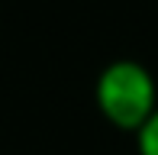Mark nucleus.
Here are the masks:
<instances>
[{
  "mask_svg": "<svg viewBox=\"0 0 158 155\" xmlns=\"http://www.w3.org/2000/svg\"><path fill=\"white\" fill-rule=\"evenodd\" d=\"M94 100L106 123L135 136L158 110V84L142 61L116 58L97 74Z\"/></svg>",
  "mask_w": 158,
  "mask_h": 155,
  "instance_id": "nucleus-1",
  "label": "nucleus"
},
{
  "mask_svg": "<svg viewBox=\"0 0 158 155\" xmlns=\"http://www.w3.org/2000/svg\"><path fill=\"white\" fill-rule=\"evenodd\" d=\"M135 145H139V155H158V110L135 132Z\"/></svg>",
  "mask_w": 158,
  "mask_h": 155,
  "instance_id": "nucleus-2",
  "label": "nucleus"
}]
</instances>
